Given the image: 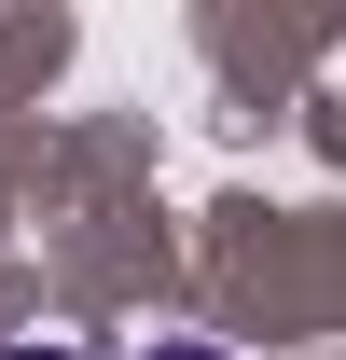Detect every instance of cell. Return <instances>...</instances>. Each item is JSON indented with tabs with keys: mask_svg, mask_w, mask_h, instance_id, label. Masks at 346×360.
I'll use <instances>...</instances> for the list:
<instances>
[{
	"mask_svg": "<svg viewBox=\"0 0 346 360\" xmlns=\"http://www.w3.org/2000/svg\"><path fill=\"white\" fill-rule=\"evenodd\" d=\"M14 360H70V347H14Z\"/></svg>",
	"mask_w": 346,
	"mask_h": 360,
	"instance_id": "7a4b0ae2",
	"label": "cell"
},
{
	"mask_svg": "<svg viewBox=\"0 0 346 360\" xmlns=\"http://www.w3.org/2000/svg\"><path fill=\"white\" fill-rule=\"evenodd\" d=\"M139 360H222V347H194V333H167V347H139Z\"/></svg>",
	"mask_w": 346,
	"mask_h": 360,
	"instance_id": "6da1fadb",
	"label": "cell"
}]
</instances>
